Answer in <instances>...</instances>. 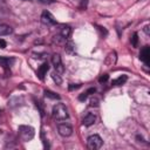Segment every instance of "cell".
Here are the masks:
<instances>
[{"label":"cell","mask_w":150,"mask_h":150,"mask_svg":"<svg viewBox=\"0 0 150 150\" xmlns=\"http://www.w3.org/2000/svg\"><path fill=\"white\" fill-rule=\"evenodd\" d=\"M116 61H117V54H116L115 50H112V52H110V53L107 55V57H105V60H104V64H105L107 67H111V66H114V64L116 63Z\"/></svg>","instance_id":"cell-9"},{"label":"cell","mask_w":150,"mask_h":150,"mask_svg":"<svg viewBox=\"0 0 150 150\" xmlns=\"http://www.w3.org/2000/svg\"><path fill=\"white\" fill-rule=\"evenodd\" d=\"M96 28H97V30L100 32L101 38H105V36L108 35V30H107L104 27H101V26H97V25H96Z\"/></svg>","instance_id":"cell-18"},{"label":"cell","mask_w":150,"mask_h":150,"mask_svg":"<svg viewBox=\"0 0 150 150\" xmlns=\"http://www.w3.org/2000/svg\"><path fill=\"white\" fill-rule=\"evenodd\" d=\"M149 59H150V47L149 46H144L141 49L139 53V60L142 62L145 63V66H149Z\"/></svg>","instance_id":"cell-7"},{"label":"cell","mask_w":150,"mask_h":150,"mask_svg":"<svg viewBox=\"0 0 150 150\" xmlns=\"http://www.w3.org/2000/svg\"><path fill=\"white\" fill-rule=\"evenodd\" d=\"M131 45H132V47L138 46V35H137V33H134V35L131 38Z\"/></svg>","instance_id":"cell-19"},{"label":"cell","mask_w":150,"mask_h":150,"mask_svg":"<svg viewBox=\"0 0 150 150\" xmlns=\"http://www.w3.org/2000/svg\"><path fill=\"white\" fill-rule=\"evenodd\" d=\"M108 79H109V75H108V74H103V75H101V76L98 77V82H100V83H105V82L108 81Z\"/></svg>","instance_id":"cell-20"},{"label":"cell","mask_w":150,"mask_h":150,"mask_svg":"<svg viewBox=\"0 0 150 150\" xmlns=\"http://www.w3.org/2000/svg\"><path fill=\"white\" fill-rule=\"evenodd\" d=\"M87 97H88V94H87V91H84V93H82V94H80L79 95V101H86L87 100Z\"/></svg>","instance_id":"cell-21"},{"label":"cell","mask_w":150,"mask_h":150,"mask_svg":"<svg viewBox=\"0 0 150 150\" xmlns=\"http://www.w3.org/2000/svg\"><path fill=\"white\" fill-rule=\"evenodd\" d=\"M144 32H145V34H146V35H149V34H150V30H149V25H145V26H144Z\"/></svg>","instance_id":"cell-27"},{"label":"cell","mask_w":150,"mask_h":150,"mask_svg":"<svg viewBox=\"0 0 150 150\" xmlns=\"http://www.w3.org/2000/svg\"><path fill=\"white\" fill-rule=\"evenodd\" d=\"M80 87H81V84H70V86H69V90L77 89V88H80Z\"/></svg>","instance_id":"cell-24"},{"label":"cell","mask_w":150,"mask_h":150,"mask_svg":"<svg viewBox=\"0 0 150 150\" xmlns=\"http://www.w3.org/2000/svg\"><path fill=\"white\" fill-rule=\"evenodd\" d=\"M18 131H19L20 138H21L23 142L30 141V139L34 137V135H35V130H34V128L30 127V125H20L19 129H18Z\"/></svg>","instance_id":"cell-2"},{"label":"cell","mask_w":150,"mask_h":150,"mask_svg":"<svg viewBox=\"0 0 150 150\" xmlns=\"http://www.w3.org/2000/svg\"><path fill=\"white\" fill-rule=\"evenodd\" d=\"M57 131L63 137H69L73 134V127L68 123H60L57 125Z\"/></svg>","instance_id":"cell-6"},{"label":"cell","mask_w":150,"mask_h":150,"mask_svg":"<svg viewBox=\"0 0 150 150\" xmlns=\"http://www.w3.org/2000/svg\"><path fill=\"white\" fill-rule=\"evenodd\" d=\"M60 35L66 40L69 39L71 35V27L68 25H61L60 26Z\"/></svg>","instance_id":"cell-11"},{"label":"cell","mask_w":150,"mask_h":150,"mask_svg":"<svg viewBox=\"0 0 150 150\" xmlns=\"http://www.w3.org/2000/svg\"><path fill=\"white\" fill-rule=\"evenodd\" d=\"M40 4H43V5H52L55 2V0H38Z\"/></svg>","instance_id":"cell-22"},{"label":"cell","mask_w":150,"mask_h":150,"mask_svg":"<svg viewBox=\"0 0 150 150\" xmlns=\"http://www.w3.org/2000/svg\"><path fill=\"white\" fill-rule=\"evenodd\" d=\"M48 69H49V66H48V63H47V62H43V63L39 67V69H38V71H36V74H38V77H39L41 81H43V80H45V76H46V74H47Z\"/></svg>","instance_id":"cell-10"},{"label":"cell","mask_w":150,"mask_h":150,"mask_svg":"<svg viewBox=\"0 0 150 150\" xmlns=\"http://www.w3.org/2000/svg\"><path fill=\"white\" fill-rule=\"evenodd\" d=\"M52 63H53V66L55 68V71H57L59 74H63L64 73V67H63L61 56L59 54H54L52 56Z\"/></svg>","instance_id":"cell-5"},{"label":"cell","mask_w":150,"mask_h":150,"mask_svg":"<svg viewBox=\"0 0 150 150\" xmlns=\"http://www.w3.org/2000/svg\"><path fill=\"white\" fill-rule=\"evenodd\" d=\"M52 116L55 121H66L69 117L67 107L63 103H56L52 109Z\"/></svg>","instance_id":"cell-1"},{"label":"cell","mask_w":150,"mask_h":150,"mask_svg":"<svg viewBox=\"0 0 150 150\" xmlns=\"http://www.w3.org/2000/svg\"><path fill=\"white\" fill-rule=\"evenodd\" d=\"M52 79L54 80V82L56 84H61L62 83V79H61V76H60V74L57 71H53L52 73Z\"/></svg>","instance_id":"cell-17"},{"label":"cell","mask_w":150,"mask_h":150,"mask_svg":"<svg viewBox=\"0 0 150 150\" xmlns=\"http://www.w3.org/2000/svg\"><path fill=\"white\" fill-rule=\"evenodd\" d=\"M0 114H1V110H0Z\"/></svg>","instance_id":"cell-29"},{"label":"cell","mask_w":150,"mask_h":150,"mask_svg":"<svg viewBox=\"0 0 150 150\" xmlns=\"http://www.w3.org/2000/svg\"><path fill=\"white\" fill-rule=\"evenodd\" d=\"M95 91H96V89H95V88H89V89L87 90V94H88V95H91V94H94Z\"/></svg>","instance_id":"cell-26"},{"label":"cell","mask_w":150,"mask_h":150,"mask_svg":"<svg viewBox=\"0 0 150 150\" xmlns=\"http://www.w3.org/2000/svg\"><path fill=\"white\" fill-rule=\"evenodd\" d=\"M6 46H7V45H6V41L2 40V39H0V48L4 49V48H6Z\"/></svg>","instance_id":"cell-25"},{"label":"cell","mask_w":150,"mask_h":150,"mask_svg":"<svg viewBox=\"0 0 150 150\" xmlns=\"http://www.w3.org/2000/svg\"><path fill=\"white\" fill-rule=\"evenodd\" d=\"M41 22L43 25H46V26H54V25H56L55 18L48 11H43L42 12V14H41Z\"/></svg>","instance_id":"cell-4"},{"label":"cell","mask_w":150,"mask_h":150,"mask_svg":"<svg viewBox=\"0 0 150 150\" xmlns=\"http://www.w3.org/2000/svg\"><path fill=\"white\" fill-rule=\"evenodd\" d=\"M13 33V28L8 25H5V23H1L0 25V35L4 36V35H9Z\"/></svg>","instance_id":"cell-13"},{"label":"cell","mask_w":150,"mask_h":150,"mask_svg":"<svg viewBox=\"0 0 150 150\" xmlns=\"http://www.w3.org/2000/svg\"><path fill=\"white\" fill-rule=\"evenodd\" d=\"M23 1H28V0H23Z\"/></svg>","instance_id":"cell-28"},{"label":"cell","mask_w":150,"mask_h":150,"mask_svg":"<svg viewBox=\"0 0 150 150\" xmlns=\"http://www.w3.org/2000/svg\"><path fill=\"white\" fill-rule=\"evenodd\" d=\"M14 63V59H9V57H2V56H0V66L7 71V70H9V68H11V66Z\"/></svg>","instance_id":"cell-12"},{"label":"cell","mask_w":150,"mask_h":150,"mask_svg":"<svg viewBox=\"0 0 150 150\" xmlns=\"http://www.w3.org/2000/svg\"><path fill=\"white\" fill-rule=\"evenodd\" d=\"M95 122H96V115H95L94 112H88V114L83 117V120H82V124H83L84 127H90V125H93Z\"/></svg>","instance_id":"cell-8"},{"label":"cell","mask_w":150,"mask_h":150,"mask_svg":"<svg viewBox=\"0 0 150 150\" xmlns=\"http://www.w3.org/2000/svg\"><path fill=\"white\" fill-rule=\"evenodd\" d=\"M127 80H128V76H127V75H121V76H118L117 79L112 80V81H111V84H112V86H122V84H124V83L127 82Z\"/></svg>","instance_id":"cell-15"},{"label":"cell","mask_w":150,"mask_h":150,"mask_svg":"<svg viewBox=\"0 0 150 150\" xmlns=\"http://www.w3.org/2000/svg\"><path fill=\"white\" fill-rule=\"evenodd\" d=\"M102 143H103L102 138L98 135H96V134L90 135L88 137V139H87V146H88L89 150H97V149H100L102 146Z\"/></svg>","instance_id":"cell-3"},{"label":"cell","mask_w":150,"mask_h":150,"mask_svg":"<svg viewBox=\"0 0 150 150\" xmlns=\"http://www.w3.org/2000/svg\"><path fill=\"white\" fill-rule=\"evenodd\" d=\"M45 96L46 97H48V98H50V100H60V96L56 94V93H54V91H52V90H48V89H45Z\"/></svg>","instance_id":"cell-16"},{"label":"cell","mask_w":150,"mask_h":150,"mask_svg":"<svg viewBox=\"0 0 150 150\" xmlns=\"http://www.w3.org/2000/svg\"><path fill=\"white\" fill-rule=\"evenodd\" d=\"M64 50H66V53H68V54H73V53L75 52V43H74L71 40L66 41V43H64Z\"/></svg>","instance_id":"cell-14"},{"label":"cell","mask_w":150,"mask_h":150,"mask_svg":"<svg viewBox=\"0 0 150 150\" xmlns=\"http://www.w3.org/2000/svg\"><path fill=\"white\" fill-rule=\"evenodd\" d=\"M94 105H95V107L98 105V100H97V98H91V100H90V107H94Z\"/></svg>","instance_id":"cell-23"}]
</instances>
